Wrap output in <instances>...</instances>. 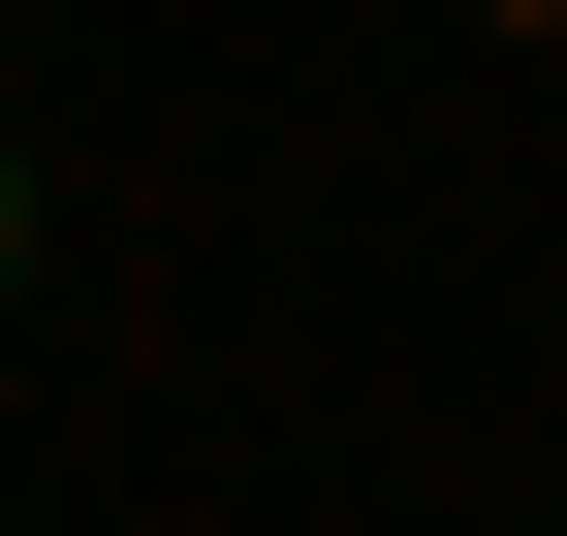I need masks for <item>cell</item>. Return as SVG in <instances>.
<instances>
[{
    "mask_svg": "<svg viewBox=\"0 0 567 536\" xmlns=\"http://www.w3.org/2000/svg\"><path fill=\"white\" fill-rule=\"evenodd\" d=\"M0 285H32V189H0Z\"/></svg>",
    "mask_w": 567,
    "mask_h": 536,
    "instance_id": "1",
    "label": "cell"
},
{
    "mask_svg": "<svg viewBox=\"0 0 567 536\" xmlns=\"http://www.w3.org/2000/svg\"><path fill=\"white\" fill-rule=\"evenodd\" d=\"M505 32H567V0H505Z\"/></svg>",
    "mask_w": 567,
    "mask_h": 536,
    "instance_id": "2",
    "label": "cell"
}]
</instances>
